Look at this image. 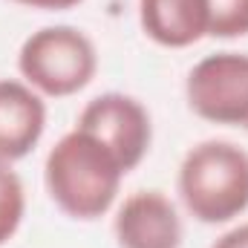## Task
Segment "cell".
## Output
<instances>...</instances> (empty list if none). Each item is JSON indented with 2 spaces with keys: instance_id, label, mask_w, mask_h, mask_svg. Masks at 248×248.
<instances>
[{
  "instance_id": "1",
  "label": "cell",
  "mask_w": 248,
  "mask_h": 248,
  "mask_svg": "<svg viewBox=\"0 0 248 248\" xmlns=\"http://www.w3.org/2000/svg\"><path fill=\"white\" fill-rule=\"evenodd\" d=\"M124 176L127 170L116 153L81 127L63 133L44 162L49 199L81 222H93L116 205Z\"/></svg>"
},
{
  "instance_id": "2",
  "label": "cell",
  "mask_w": 248,
  "mask_h": 248,
  "mask_svg": "<svg viewBox=\"0 0 248 248\" xmlns=\"http://www.w3.org/2000/svg\"><path fill=\"white\" fill-rule=\"evenodd\" d=\"M176 190L196 222H234L248 211V150L228 139L193 144L179 165Z\"/></svg>"
},
{
  "instance_id": "3",
  "label": "cell",
  "mask_w": 248,
  "mask_h": 248,
  "mask_svg": "<svg viewBox=\"0 0 248 248\" xmlns=\"http://www.w3.org/2000/svg\"><path fill=\"white\" fill-rule=\"evenodd\" d=\"M20 78L44 98H69L98 72V52L78 26H44L32 32L17 52Z\"/></svg>"
},
{
  "instance_id": "4",
  "label": "cell",
  "mask_w": 248,
  "mask_h": 248,
  "mask_svg": "<svg viewBox=\"0 0 248 248\" xmlns=\"http://www.w3.org/2000/svg\"><path fill=\"white\" fill-rule=\"evenodd\" d=\"M187 107L211 124L248 130V52H217L190 66Z\"/></svg>"
},
{
  "instance_id": "5",
  "label": "cell",
  "mask_w": 248,
  "mask_h": 248,
  "mask_svg": "<svg viewBox=\"0 0 248 248\" xmlns=\"http://www.w3.org/2000/svg\"><path fill=\"white\" fill-rule=\"evenodd\" d=\"M75 127L107 144L127 173L144 162L153 144V119L147 107L127 93H101L90 98L78 113Z\"/></svg>"
},
{
  "instance_id": "6",
  "label": "cell",
  "mask_w": 248,
  "mask_h": 248,
  "mask_svg": "<svg viewBox=\"0 0 248 248\" xmlns=\"http://www.w3.org/2000/svg\"><path fill=\"white\" fill-rule=\"evenodd\" d=\"M119 248H182L185 225L179 208L162 190H133L113 217Z\"/></svg>"
},
{
  "instance_id": "7",
  "label": "cell",
  "mask_w": 248,
  "mask_h": 248,
  "mask_svg": "<svg viewBox=\"0 0 248 248\" xmlns=\"http://www.w3.org/2000/svg\"><path fill=\"white\" fill-rule=\"evenodd\" d=\"M46 130V104L26 81L0 78V162L29 156Z\"/></svg>"
},
{
  "instance_id": "8",
  "label": "cell",
  "mask_w": 248,
  "mask_h": 248,
  "mask_svg": "<svg viewBox=\"0 0 248 248\" xmlns=\"http://www.w3.org/2000/svg\"><path fill=\"white\" fill-rule=\"evenodd\" d=\"M141 32L168 49H185L208 38V0H139Z\"/></svg>"
},
{
  "instance_id": "9",
  "label": "cell",
  "mask_w": 248,
  "mask_h": 248,
  "mask_svg": "<svg viewBox=\"0 0 248 248\" xmlns=\"http://www.w3.org/2000/svg\"><path fill=\"white\" fill-rule=\"evenodd\" d=\"M26 214V190L20 176L9 162H0V246H6L23 225Z\"/></svg>"
},
{
  "instance_id": "10",
  "label": "cell",
  "mask_w": 248,
  "mask_h": 248,
  "mask_svg": "<svg viewBox=\"0 0 248 248\" xmlns=\"http://www.w3.org/2000/svg\"><path fill=\"white\" fill-rule=\"evenodd\" d=\"M248 35V0H208V38L234 41Z\"/></svg>"
},
{
  "instance_id": "11",
  "label": "cell",
  "mask_w": 248,
  "mask_h": 248,
  "mask_svg": "<svg viewBox=\"0 0 248 248\" xmlns=\"http://www.w3.org/2000/svg\"><path fill=\"white\" fill-rule=\"evenodd\" d=\"M211 248H248V222L228 228L222 237H217V243Z\"/></svg>"
},
{
  "instance_id": "12",
  "label": "cell",
  "mask_w": 248,
  "mask_h": 248,
  "mask_svg": "<svg viewBox=\"0 0 248 248\" xmlns=\"http://www.w3.org/2000/svg\"><path fill=\"white\" fill-rule=\"evenodd\" d=\"M12 3L26 6V9H41V12H66V9H75L84 0H12Z\"/></svg>"
}]
</instances>
